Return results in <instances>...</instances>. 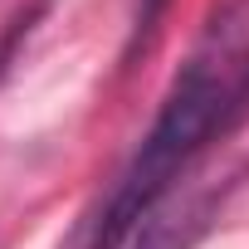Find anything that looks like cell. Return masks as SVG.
Wrapping results in <instances>:
<instances>
[{"instance_id": "cell-1", "label": "cell", "mask_w": 249, "mask_h": 249, "mask_svg": "<svg viewBox=\"0 0 249 249\" xmlns=\"http://www.w3.org/2000/svg\"><path fill=\"white\" fill-rule=\"evenodd\" d=\"M244 112H249V5L230 0V5L215 10L205 39L171 78L161 112L152 117L127 171L117 176V186L98 215L93 249H117L132 230H142L147 215L181 181V171L225 127H234Z\"/></svg>"}, {"instance_id": "cell-2", "label": "cell", "mask_w": 249, "mask_h": 249, "mask_svg": "<svg viewBox=\"0 0 249 249\" xmlns=\"http://www.w3.org/2000/svg\"><path fill=\"white\" fill-rule=\"evenodd\" d=\"M200 225H205V210L196 205V210H181V215H147V225H142V239H137V249H191V239L200 234Z\"/></svg>"}, {"instance_id": "cell-3", "label": "cell", "mask_w": 249, "mask_h": 249, "mask_svg": "<svg viewBox=\"0 0 249 249\" xmlns=\"http://www.w3.org/2000/svg\"><path fill=\"white\" fill-rule=\"evenodd\" d=\"M166 5H171V0H137V5H132V30H127L122 64H137V54H147V44H152V35H157V25H161Z\"/></svg>"}]
</instances>
